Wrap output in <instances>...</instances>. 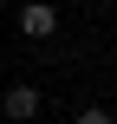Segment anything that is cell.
Segmentation results:
<instances>
[{
    "label": "cell",
    "instance_id": "cell-4",
    "mask_svg": "<svg viewBox=\"0 0 117 124\" xmlns=\"http://www.w3.org/2000/svg\"><path fill=\"white\" fill-rule=\"evenodd\" d=\"M59 7H85V0H59Z\"/></svg>",
    "mask_w": 117,
    "mask_h": 124
},
{
    "label": "cell",
    "instance_id": "cell-5",
    "mask_svg": "<svg viewBox=\"0 0 117 124\" xmlns=\"http://www.w3.org/2000/svg\"><path fill=\"white\" fill-rule=\"evenodd\" d=\"M0 72H7V52H0Z\"/></svg>",
    "mask_w": 117,
    "mask_h": 124
},
{
    "label": "cell",
    "instance_id": "cell-2",
    "mask_svg": "<svg viewBox=\"0 0 117 124\" xmlns=\"http://www.w3.org/2000/svg\"><path fill=\"white\" fill-rule=\"evenodd\" d=\"M39 111H46V92H39V85H26V78H13V85L0 92V118H7V124H33Z\"/></svg>",
    "mask_w": 117,
    "mask_h": 124
},
{
    "label": "cell",
    "instance_id": "cell-3",
    "mask_svg": "<svg viewBox=\"0 0 117 124\" xmlns=\"http://www.w3.org/2000/svg\"><path fill=\"white\" fill-rule=\"evenodd\" d=\"M72 124H117V111H111V105H85Z\"/></svg>",
    "mask_w": 117,
    "mask_h": 124
},
{
    "label": "cell",
    "instance_id": "cell-6",
    "mask_svg": "<svg viewBox=\"0 0 117 124\" xmlns=\"http://www.w3.org/2000/svg\"><path fill=\"white\" fill-rule=\"evenodd\" d=\"M0 13H7V0H0Z\"/></svg>",
    "mask_w": 117,
    "mask_h": 124
},
{
    "label": "cell",
    "instance_id": "cell-1",
    "mask_svg": "<svg viewBox=\"0 0 117 124\" xmlns=\"http://www.w3.org/2000/svg\"><path fill=\"white\" fill-rule=\"evenodd\" d=\"M13 20H20V33H26V39H39V46H46V39L65 26V7H59V0H20V13H13Z\"/></svg>",
    "mask_w": 117,
    "mask_h": 124
}]
</instances>
